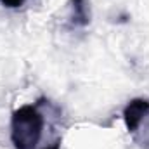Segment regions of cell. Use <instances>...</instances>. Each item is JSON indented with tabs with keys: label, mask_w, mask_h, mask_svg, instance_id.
<instances>
[{
	"label": "cell",
	"mask_w": 149,
	"mask_h": 149,
	"mask_svg": "<svg viewBox=\"0 0 149 149\" xmlns=\"http://www.w3.org/2000/svg\"><path fill=\"white\" fill-rule=\"evenodd\" d=\"M43 132V114L38 104H24L12 113L10 141L14 149H35Z\"/></svg>",
	"instance_id": "obj_1"
},
{
	"label": "cell",
	"mask_w": 149,
	"mask_h": 149,
	"mask_svg": "<svg viewBox=\"0 0 149 149\" xmlns=\"http://www.w3.org/2000/svg\"><path fill=\"white\" fill-rule=\"evenodd\" d=\"M149 114V101L142 97H135L132 99L125 109H123V121L125 127L130 134L137 132V128L141 127V123L144 121V118Z\"/></svg>",
	"instance_id": "obj_2"
},
{
	"label": "cell",
	"mask_w": 149,
	"mask_h": 149,
	"mask_svg": "<svg viewBox=\"0 0 149 149\" xmlns=\"http://www.w3.org/2000/svg\"><path fill=\"white\" fill-rule=\"evenodd\" d=\"M70 21L74 28H85L90 24V10L87 7V0H70Z\"/></svg>",
	"instance_id": "obj_3"
},
{
	"label": "cell",
	"mask_w": 149,
	"mask_h": 149,
	"mask_svg": "<svg viewBox=\"0 0 149 149\" xmlns=\"http://www.w3.org/2000/svg\"><path fill=\"white\" fill-rule=\"evenodd\" d=\"M24 2L26 0H0V3L3 7H9V9H19L24 5Z\"/></svg>",
	"instance_id": "obj_4"
},
{
	"label": "cell",
	"mask_w": 149,
	"mask_h": 149,
	"mask_svg": "<svg viewBox=\"0 0 149 149\" xmlns=\"http://www.w3.org/2000/svg\"><path fill=\"white\" fill-rule=\"evenodd\" d=\"M43 149H61V141H56V142H52L50 146H47Z\"/></svg>",
	"instance_id": "obj_5"
}]
</instances>
